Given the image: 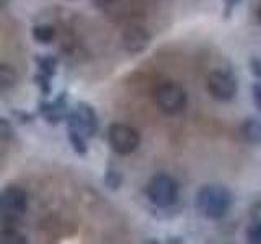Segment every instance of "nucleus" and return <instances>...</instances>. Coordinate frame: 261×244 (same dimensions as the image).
<instances>
[{
    "label": "nucleus",
    "mask_w": 261,
    "mask_h": 244,
    "mask_svg": "<svg viewBox=\"0 0 261 244\" xmlns=\"http://www.w3.org/2000/svg\"><path fill=\"white\" fill-rule=\"evenodd\" d=\"M258 20H259V23H261V5H259V8H258Z\"/></svg>",
    "instance_id": "nucleus-15"
},
{
    "label": "nucleus",
    "mask_w": 261,
    "mask_h": 244,
    "mask_svg": "<svg viewBox=\"0 0 261 244\" xmlns=\"http://www.w3.org/2000/svg\"><path fill=\"white\" fill-rule=\"evenodd\" d=\"M70 127L84 137H92L98 127L93 109L85 104H79L70 116Z\"/></svg>",
    "instance_id": "nucleus-7"
},
{
    "label": "nucleus",
    "mask_w": 261,
    "mask_h": 244,
    "mask_svg": "<svg viewBox=\"0 0 261 244\" xmlns=\"http://www.w3.org/2000/svg\"><path fill=\"white\" fill-rule=\"evenodd\" d=\"M253 96H255V103L258 106V109L261 111V86L256 85L255 88H253Z\"/></svg>",
    "instance_id": "nucleus-13"
},
{
    "label": "nucleus",
    "mask_w": 261,
    "mask_h": 244,
    "mask_svg": "<svg viewBox=\"0 0 261 244\" xmlns=\"http://www.w3.org/2000/svg\"><path fill=\"white\" fill-rule=\"evenodd\" d=\"M198 210L206 218H222L232 205V194L222 186H204L196 197Z\"/></svg>",
    "instance_id": "nucleus-1"
},
{
    "label": "nucleus",
    "mask_w": 261,
    "mask_h": 244,
    "mask_svg": "<svg viewBox=\"0 0 261 244\" xmlns=\"http://www.w3.org/2000/svg\"><path fill=\"white\" fill-rule=\"evenodd\" d=\"M108 138H110V145L113 146V150L121 155H129L136 151L139 143H141V135H139L137 130L126 124L111 126L108 132Z\"/></svg>",
    "instance_id": "nucleus-5"
},
{
    "label": "nucleus",
    "mask_w": 261,
    "mask_h": 244,
    "mask_svg": "<svg viewBox=\"0 0 261 244\" xmlns=\"http://www.w3.org/2000/svg\"><path fill=\"white\" fill-rule=\"evenodd\" d=\"M28 208L27 192L20 187L10 186L2 192L0 197V214L5 222H16L20 220Z\"/></svg>",
    "instance_id": "nucleus-4"
},
{
    "label": "nucleus",
    "mask_w": 261,
    "mask_h": 244,
    "mask_svg": "<svg viewBox=\"0 0 261 244\" xmlns=\"http://www.w3.org/2000/svg\"><path fill=\"white\" fill-rule=\"evenodd\" d=\"M84 135L75 132L73 129H70V142L73 145V148H75V151H80V153H85V143H84V138H82Z\"/></svg>",
    "instance_id": "nucleus-12"
},
{
    "label": "nucleus",
    "mask_w": 261,
    "mask_h": 244,
    "mask_svg": "<svg viewBox=\"0 0 261 244\" xmlns=\"http://www.w3.org/2000/svg\"><path fill=\"white\" fill-rule=\"evenodd\" d=\"M33 38L41 44H49L56 38V29L47 24H39V26L33 28Z\"/></svg>",
    "instance_id": "nucleus-9"
},
{
    "label": "nucleus",
    "mask_w": 261,
    "mask_h": 244,
    "mask_svg": "<svg viewBox=\"0 0 261 244\" xmlns=\"http://www.w3.org/2000/svg\"><path fill=\"white\" fill-rule=\"evenodd\" d=\"M147 197L157 207H170L178 199V182L171 176L157 174L147 186Z\"/></svg>",
    "instance_id": "nucleus-3"
},
{
    "label": "nucleus",
    "mask_w": 261,
    "mask_h": 244,
    "mask_svg": "<svg viewBox=\"0 0 261 244\" xmlns=\"http://www.w3.org/2000/svg\"><path fill=\"white\" fill-rule=\"evenodd\" d=\"M243 135L250 142H261V124L256 120H247L243 124Z\"/></svg>",
    "instance_id": "nucleus-10"
},
{
    "label": "nucleus",
    "mask_w": 261,
    "mask_h": 244,
    "mask_svg": "<svg viewBox=\"0 0 261 244\" xmlns=\"http://www.w3.org/2000/svg\"><path fill=\"white\" fill-rule=\"evenodd\" d=\"M150 36L141 26H129L124 35H122V43H124L126 51L129 52H141L149 46Z\"/></svg>",
    "instance_id": "nucleus-8"
},
{
    "label": "nucleus",
    "mask_w": 261,
    "mask_h": 244,
    "mask_svg": "<svg viewBox=\"0 0 261 244\" xmlns=\"http://www.w3.org/2000/svg\"><path fill=\"white\" fill-rule=\"evenodd\" d=\"M247 238L250 242L261 244V222L250 225V228L247 230Z\"/></svg>",
    "instance_id": "nucleus-11"
},
{
    "label": "nucleus",
    "mask_w": 261,
    "mask_h": 244,
    "mask_svg": "<svg viewBox=\"0 0 261 244\" xmlns=\"http://www.w3.org/2000/svg\"><path fill=\"white\" fill-rule=\"evenodd\" d=\"M153 101L165 114H178L186 108L188 96L185 89L176 83H163L153 92Z\"/></svg>",
    "instance_id": "nucleus-2"
},
{
    "label": "nucleus",
    "mask_w": 261,
    "mask_h": 244,
    "mask_svg": "<svg viewBox=\"0 0 261 244\" xmlns=\"http://www.w3.org/2000/svg\"><path fill=\"white\" fill-rule=\"evenodd\" d=\"M240 0H225V4H227V7L228 8H232V7H235L237 4H239Z\"/></svg>",
    "instance_id": "nucleus-14"
},
{
    "label": "nucleus",
    "mask_w": 261,
    "mask_h": 244,
    "mask_svg": "<svg viewBox=\"0 0 261 244\" xmlns=\"http://www.w3.org/2000/svg\"><path fill=\"white\" fill-rule=\"evenodd\" d=\"M206 88L209 95L217 101H228L237 95V80L227 72H211L207 75Z\"/></svg>",
    "instance_id": "nucleus-6"
}]
</instances>
